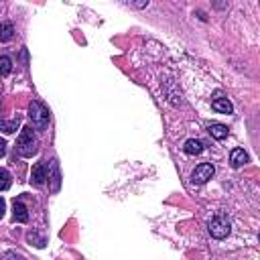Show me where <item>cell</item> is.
I'll return each instance as SVG.
<instances>
[{
    "label": "cell",
    "instance_id": "6da1fadb",
    "mask_svg": "<svg viewBox=\"0 0 260 260\" xmlns=\"http://www.w3.org/2000/svg\"><path fill=\"white\" fill-rule=\"evenodd\" d=\"M37 146H39V142H37V136H35L32 128H30V126H24V128L20 130L18 138H16V152H18L20 156H32V154H37V150H39Z\"/></svg>",
    "mask_w": 260,
    "mask_h": 260
},
{
    "label": "cell",
    "instance_id": "7a4b0ae2",
    "mask_svg": "<svg viewBox=\"0 0 260 260\" xmlns=\"http://www.w3.org/2000/svg\"><path fill=\"white\" fill-rule=\"evenodd\" d=\"M28 118L32 120V126L37 130H45L49 126L51 114H49V108L45 104H41L39 100H32L30 106H28Z\"/></svg>",
    "mask_w": 260,
    "mask_h": 260
},
{
    "label": "cell",
    "instance_id": "3957f363",
    "mask_svg": "<svg viewBox=\"0 0 260 260\" xmlns=\"http://www.w3.org/2000/svg\"><path fill=\"white\" fill-rule=\"evenodd\" d=\"M207 230H209L211 238H215V240H223V238L230 234L232 223H230V219H228L223 213H217V215H213V217H211V221H209Z\"/></svg>",
    "mask_w": 260,
    "mask_h": 260
},
{
    "label": "cell",
    "instance_id": "277c9868",
    "mask_svg": "<svg viewBox=\"0 0 260 260\" xmlns=\"http://www.w3.org/2000/svg\"><path fill=\"white\" fill-rule=\"evenodd\" d=\"M213 173H215V169H213L211 162H201V165L193 171L191 181H193L195 185H203V183H207V181L213 177Z\"/></svg>",
    "mask_w": 260,
    "mask_h": 260
},
{
    "label": "cell",
    "instance_id": "5b68a950",
    "mask_svg": "<svg viewBox=\"0 0 260 260\" xmlns=\"http://www.w3.org/2000/svg\"><path fill=\"white\" fill-rule=\"evenodd\" d=\"M45 181H47V165L41 160V162H37V165L32 167V171H30V183H32L35 187H43Z\"/></svg>",
    "mask_w": 260,
    "mask_h": 260
},
{
    "label": "cell",
    "instance_id": "8992f818",
    "mask_svg": "<svg viewBox=\"0 0 260 260\" xmlns=\"http://www.w3.org/2000/svg\"><path fill=\"white\" fill-rule=\"evenodd\" d=\"M12 215H14V221H18V223H26L28 221V211H26L22 201H14L12 203Z\"/></svg>",
    "mask_w": 260,
    "mask_h": 260
},
{
    "label": "cell",
    "instance_id": "52a82bcc",
    "mask_svg": "<svg viewBox=\"0 0 260 260\" xmlns=\"http://www.w3.org/2000/svg\"><path fill=\"white\" fill-rule=\"evenodd\" d=\"M230 162H232L234 169H238V167H242L244 162H248V154L244 152V148H234V150L230 152Z\"/></svg>",
    "mask_w": 260,
    "mask_h": 260
},
{
    "label": "cell",
    "instance_id": "ba28073f",
    "mask_svg": "<svg viewBox=\"0 0 260 260\" xmlns=\"http://www.w3.org/2000/svg\"><path fill=\"white\" fill-rule=\"evenodd\" d=\"M183 150L187 152V154H199L201 150H203V142L201 140H197V138H189L185 144H183Z\"/></svg>",
    "mask_w": 260,
    "mask_h": 260
},
{
    "label": "cell",
    "instance_id": "9c48e42d",
    "mask_svg": "<svg viewBox=\"0 0 260 260\" xmlns=\"http://www.w3.org/2000/svg\"><path fill=\"white\" fill-rule=\"evenodd\" d=\"M51 189L53 191H59L61 187V173H59V162L57 160H51Z\"/></svg>",
    "mask_w": 260,
    "mask_h": 260
},
{
    "label": "cell",
    "instance_id": "30bf717a",
    "mask_svg": "<svg viewBox=\"0 0 260 260\" xmlns=\"http://www.w3.org/2000/svg\"><path fill=\"white\" fill-rule=\"evenodd\" d=\"M211 108L215 110V112H221V114H232V104L225 100V98H217V100H213V104H211Z\"/></svg>",
    "mask_w": 260,
    "mask_h": 260
},
{
    "label": "cell",
    "instance_id": "8fae6325",
    "mask_svg": "<svg viewBox=\"0 0 260 260\" xmlns=\"http://www.w3.org/2000/svg\"><path fill=\"white\" fill-rule=\"evenodd\" d=\"M209 134H211L213 138H217V140H223V138L228 136V128H225L223 124H211V126H209Z\"/></svg>",
    "mask_w": 260,
    "mask_h": 260
},
{
    "label": "cell",
    "instance_id": "7c38bea8",
    "mask_svg": "<svg viewBox=\"0 0 260 260\" xmlns=\"http://www.w3.org/2000/svg\"><path fill=\"white\" fill-rule=\"evenodd\" d=\"M12 32H14V26H12L10 22H4V24H0V43H4V41H10V39H12Z\"/></svg>",
    "mask_w": 260,
    "mask_h": 260
},
{
    "label": "cell",
    "instance_id": "4fadbf2b",
    "mask_svg": "<svg viewBox=\"0 0 260 260\" xmlns=\"http://www.w3.org/2000/svg\"><path fill=\"white\" fill-rule=\"evenodd\" d=\"M10 183H12L10 173H8V171H4V169H0V191L10 189Z\"/></svg>",
    "mask_w": 260,
    "mask_h": 260
},
{
    "label": "cell",
    "instance_id": "5bb4252c",
    "mask_svg": "<svg viewBox=\"0 0 260 260\" xmlns=\"http://www.w3.org/2000/svg\"><path fill=\"white\" fill-rule=\"evenodd\" d=\"M12 71V61L10 57H0V75H8Z\"/></svg>",
    "mask_w": 260,
    "mask_h": 260
},
{
    "label": "cell",
    "instance_id": "9a60e30c",
    "mask_svg": "<svg viewBox=\"0 0 260 260\" xmlns=\"http://www.w3.org/2000/svg\"><path fill=\"white\" fill-rule=\"evenodd\" d=\"M16 126H18V120H12V122H2V120H0V128H2L4 132H8V134L14 132Z\"/></svg>",
    "mask_w": 260,
    "mask_h": 260
},
{
    "label": "cell",
    "instance_id": "2e32d148",
    "mask_svg": "<svg viewBox=\"0 0 260 260\" xmlns=\"http://www.w3.org/2000/svg\"><path fill=\"white\" fill-rule=\"evenodd\" d=\"M4 152H6V142L0 138V156H4Z\"/></svg>",
    "mask_w": 260,
    "mask_h": 260
},
{
    "label": "cell",
    "instance_id": "e0dca14e",
    "mask_svg": "<svg viewBox=\"0 0 260 260\" xmlns=\"http://www.w3.org/2000/svg\"><path fill=\"white\" fill-rule=\"evenodd\" d=\"M4 207H6V205H4V199H2V197H0V217H2V215H4Z\"/></svg>",
    "mask_w": 260,
    "mask_h": 260
}]
</instances>
